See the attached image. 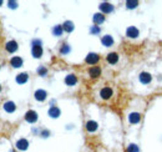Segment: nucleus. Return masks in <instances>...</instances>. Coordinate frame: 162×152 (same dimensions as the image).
Returning <instances> with one entry per match:
<instances>
[{"mask_svg": "<svg viewBox=\"0 0 162 152\" xmlns=\"http://www.w3.org/2000/svg\"><path fill=\"white\" fill-rule=\"evenodd\" d=\"M31 54L35 59H40L43 55V46H41V41L40 40H34L33 41V49H31Z\"/></svg>", "mask_w": 162, "mask_h": 152, "instance_id": "1", "label": "nucleus"}, {"mask_svg": "<svg viewBox=\"0 0 162 152\" xmlns=\"http://www.w3.org/2000/svg\"><path fill=\"white\" fill-rule=\"evenodd\" d=\"M99 60H100V56L97 54H95V52H90L87 56H86V59H85V61L87 62V64H90V65H95V64H97L99 62Z\"/></svg>", "mask_w": 162, "mask_h": 152, "instance_id": "2", "label": "nucleus"}, {"mask_svg": "<svg viewBox=\"0 0 162 152\" xmlns=\"http://www.w3.org/2000/svg\"><path fill=\"white\" fill-rule=\"evenodd\" d=\"M25 120L30 123H34L37 121V114L35 111H33V110H29V111L25 114Z\"/></svg>", "mask_w": 162, "mask_h": 152, "instance_id": "3", "label": "nucleus"}, {"mask_svg": "<svg viewBox=\"0 0 162 152\" xmlns=\"http://www.w3.org/2000/svg\"><path fill=\"white\" fill-rule=\"evenodd\" d=\"M5 49H6L8 52H11V54L15 52L18 50V43H16L15 40H10V41H8V43H6Z\"/></svg>", "mask_w": 162, "mask_h": 152, "instance_id": "4", "label": "nucleus"}, {"mask_svg": "<svg viewBox=\"0 0 162 152\" xmlns=\"http://www.w3.org/2000/svg\"><path fill=\"white\" fill-rule=\"evenodd\" d=\"M112 89L111 87H104L101 91H100V95H101V97L104 100H107V99H110L111 96H112Z\"/></svg>", "mask_w": 162, "mask_h": 152, "instance_id": "5", "label": "nucleus"}, {"mask_svg": "<svg viewBox=\"0 0 162 152\" xmlns=\"http://www.w3.org/2000/svg\"><path fill=\"white\" fill-rule=\"evenodd\" d=\"M3 108L5 110L6 112H9V114H11V112H14L15 110H16V105L12 102V101H6L4 105H3Z\"/></svg>", "mask_w": 162, "mask_h": 152, "instance_id": "6", "label": "nucleus"}, {"mask_svg": "<svg viewBox=\"0 0 162 152\" xmlns=\"http://www.w3.org/2000/svg\"><path fill=\"white\" fill-rule=\"evenodd\" d=\"M29 147V141L26 139H20L19 141H16V148L20 151H25Z\"/></svg>", "mask_w": 162, "mask_h": 152, "instance_id": "7", "label": "nucleus"}, {"mask_svg": "<svg viewBox=\"0 0 162 152\" xmlns=\"http://www.w3.org/2000/svg\"><path fill=\"white\" fill-rule=\"evenodd\" d=\"M76 82H77V79L74 74H70L65 77V84L67 86H74V85H76Z\"/></svg>", "mask_w": 162, "mask_h": 152, "instance_id": "8", "label": "nucleus"}, {"mask_svg": "<svg viewBox=\"0 0 162 152\" xmlns=\"http://www.w3.org/2000/svg\"><path fill=\"white\" fill-rule=\"evenodd\" d=\"M100 10H101L104 14L112 12V11H114V5H111L110 3H102V4L100 5Z\"/></svg>", "mask_w": 162, "mask_h": 152, "instance_id": "9", "label": "nucleus"}, {"mask_svg": "<svg viewBox=\"0 0 162 152\" xmlns=\"http://www.w3.org/2000/svg\"><path fill=\"white\" fill-rule=\"evenodd\" d=\"M89 74H90V76L92 79H96V77H99L101 75V69L99 66H92L89 70Z\"/></svg>", "mask_w": 162, "mask_h": 152, "instance_id": "10", "label": "nucleus"}, {"mask_svg": "<svg viewBox=\"0 0 162 152\" xmlns=\"http://www.w3.org/2000/svg\"><path fill=\"white\" fill-rule=\"evenodd\" d=\"M46 96H48V94L45 90H36L35 91V99L37 101H44L46 99Z\"/></svg>", "mask_w": 162, "mask_h": 152, "instance_id": "11", "label": "nucleus"}, {"mask_svg": "<svg viewBox=\"0 0 162 152\" xmlns=\"http://www.w3.org/2000/svg\"><path fill=\"white\" fill-rule=\"evenodd\" d=\"M99 125H97V122L96 121H87L86 122V130L89 132H95L97 130Z\"/></svg>", "mask_w": 162, "mask_h": 152, "instance_id": "12", "label": "nucleus"}, {"mask_svg": "<svg viewBox=\"0 0 162 152\" xmlns=\"http://www.w3.org/2000/svg\"><path fill=\"white\" fill-rule=\"evenodd\" d=\"M126 35L129 37H137L139 36V30L135 26H130V27H127V30H126Z\"/></svg>", "mask_w": 162, "mask_h": 152, "instance_id": "13", "label": "nucleus"}, {"mask_svg": "<svg viewBox=\"0 0 162 152\" xmlns=\"http://www.w3.org/2000/svg\"><path fill=\"white\" fill-rule=\"evenodd\" d=\"M118 61V54L117 52H110L109 55H107V62L114 65Z\"/></svg>", "mask_w": 162, "mask_h": 152, "instance_id": "14", "label": "nucleus"}, {"mask_svg": "<svg viewBox=\"0 0 162 152\" xmlns=\"http://www.w3.org/2000/svg\"><path fill=\"white\" fill-rule=\"evenodd\" d=\"M28 80H29V75L26 74V72H21V74H19L16 76V82H18V84H20V85L25 84Z\"/></svg>", "mask_w": 162, "mask_h": 152, "instance_id": "15", "label": "nucleus"}, {"mask_svg": "<svg viewBox=\"0 0 162 152\" xmlns=\"http://www.w3.org/2000/svg\"><path fill=\"white\" fill-rule=\"evenodd\" d=\"M10 64L12 67H21L23 66V59L19 56H14V58H11Z\"/></svg>", "mask_w": 162, "mask_h": 152, "instance_id": "16", "label": "nucleus"}, {"mask_svg": "<svg viewBox=\"0 0 162 152\" xmlns=\"http://www.w3.org/2000/svg\"><path fill=\"white\" fill-rule=\"evenodd\" d=\"M101 43H102V45H105V46H112V45H114V39H112V36H110V35H105V36L101 39Z\"/></svg>", "mask_w": 162, "mask_h": 152, "instance_id": "17", "label": "nucleus"}, {"mask_svg": "<svg viewBox=\"0 0 162 152\" xmlns=\"http://www.w3.org/2000/svg\"><path fill=\"white\" fill-rule=\"evenodd\" d=\"M60 114H61V112H60V108L56 107V106H51L50 110H49V115H50V117L56 118V117L60 116Z\"/></svg>", "mask_w": 162, "mask_h": 152, "instance_id": "18", "label": "nucleus"}, {"mask_svg": "<svg viewBox=\"0 0 162 152\" xmlns=\"http://www.w3.org/2000/svg\"><path fill=\"white\" fill-rule=\"evenodd\" d=\"M151 80H152V77H151V75L148 74V72H141L140 81L142 82V84H150Z\"/></svg>", "mask_w": 162, "mask_h": 152, "instance_id": "19", "label": "nucleus"}, {"mask_svg": "<svg viewBox=\"0 0 162 152\" xmlns=\"http://www.w3.org/2000/svg\"><path fill=\"white\" fill-rule=\"evenodd\" d=\"M140 120H141V115L139 114V112H132L130 116H129V121L131 122V123H139L140 122Z\"/></svg>", "mask_w": 162, "mask_h": 152, "instance_id": "20", "label": "nucleus"}, {"mask_svg": "<svg viewBox=\"0 0 162 152\" xmlns=\"http://www.w3.org/2000/svg\"><path fill=\"white\" fill-rule=\"evenodd\" d=\"M104 21H105V15H104V14L97 12V14H95V15H93V23H95L96 26L100 25V24H102Z\"/></svg>", "mask_w": 162, "mask_h": 152, "instance_id": "21", "label": "nucleus"}, {"mask_svg": "<svg viewBox=\"0 0 162 152\" xmlns=\"http://www.w3.org/2000/svg\"><path fill=\"white\" fill-rule=\"evenodd\" d=\"M74 24L71 23V21H65L64 23V25H62V29L66 31V33H71L72 30H74Z\"/></svg>", "mask_w": 162, "mask_h": 152, "instance_id": "22", "label": "nucleus"}, {"mask_svg": "<svg viewBox=\"0 0 162 152\" xmlns=\"http://www.w3.org/2000/svg\"><path fill=\"white\" fill-rule=\"evenodd\" d=\"M62 31H64V29H62L61 25H56V26L52 29V33H54V35H55V36H60V35L62 34Z\"/></svg>", "mask_w": 162, "mask_h": 152, "instance_id": "23", "label": "nucleus"}, {"mask_svg": "<svg viewBox=\"0 0 162 152\" xmlns=\"http://www.w3.org/2000/svg\"><path fill=\"white\" fill-rule=\"evenodd\" d=\"M126 5L129 9H133V8H136L139 5V3L136 2V0H133V2H131V0H129V2H126Z\"/></svg>", "mask_w": 162, "mask_h": 152, "instance_id": "24", "label": "nucleus"}, {"mask_svg": "<svg viewBox=\"0 0 162 152\" xmlns=\"http://www.w3.org/2000/svg\"><path fill=\"white\" fill-rule=\"evenodd\" d=\"M60 52L61 54H67V52H70V46L67 45V44H62V46H61V49H60Z\"/></svg>", "mask_w": 162, "mask_h": 152, "instance_id": "25", "label": "nucleus"}, {"mask_svg": "<svg viewBox=\"0 0 162 152\" xmlns=\"http://www.w3.org/2000/svg\"><path fill=\"white\" fill-rule=\"evenodd\" d=\"M37 72H39L40 76H45V75L48 74V69L44 67V66H40V67L37 69Z\"/></svg>", "mask_w": 162, "mask_h": 152, "instance_id": "26", "label": "nucleus"}, {"mask_svg": "<svg viewBox=\"0 0 162 152\" xmlns=\"http://www.w3.org/2000/svg\"><path fill=\"white\" fill-rule=\"evenodd\" d=\"M140 150H139V147L136 146V145H133V143H131L129 147H127V152H139Z\"/></svg>", "mask_w": 162, "mask_h": 152, "instance_id": "27", "label": "nucleus"}, {"mask_svg": "<svg viewBox=\"0 0 162 152\" xmlns=\"http://www.w3.org/2000/svg\"><path fill=\"white\" fill-rule=\"evenodd\" d=\"M90 31H91V34H99L100 33V27L96 26V25H93L91 29H90Z\"/></svg>", "mask_w": 162, "mask_h": 152, "instance_id": "28", "label": "nucleus"}, {"mask_svg": "<svg viewBox=\"0 0 162 152\" xmlns=\"http://www.w3.org/2000/svg\"><path fill=\"white\" fill-rule=\"evenodd\" d=\"M8 4H9V6H10L11 9H12V8H14V9H15V8L18 6V3H16V2H9Z\"/></svg>", "mask_w": 162, "mask_h": 152, "instance_id": "29", "label": "nucleus"}, {"mask_svg": "<svg viewBox=\"0 0 162 152\" xmlns=\"http://www.w3.org/2000/svg\"><path fill=\"white\" fill-rule=\"evenodd\" d=\"M43 136H49V131H45V132H43Z\"/></svg>", "mask_w": 162, "mask_h": 152, "instance_id": "30", "label": "nucleus"}, {"mask_svg": "<svg viewBox=\"0 0 162 152\" xmlns=\"http://www.w3.org/2000/svg\"><path fill=\"white\" fill-rule=\"evenodd\" d=\"M3 4V2H2V0H0V5H2Z\"/></svg>", "mask_w": 162, "mask_h": 152, "instance_id": "31", "label": "nucleus"}, {"mask_svg": "<svg viewBox=\"0 0 162 152\" xmlns=\"http://www.w3.org/2000/svg\"><path fill=\"white\" fill-rule=\"evenodd\" d=\"M0 91H2V86H0Z\"/></svg>", "mask_w": 162, "mask_h": 152, "instance_id": "32", "label": "nucleus"}, {"mask_svg": "<svg viewBox=\"0 0 162 152\" xmlns=\"http://www.w3.org/2000/svg\"><path fill=\"white\" fill-rule=\"evenodd\" d=\"M10 152H15V151H10Z\"/></svg>", "mask_w": 162, "mask_h": 152, "instance_id": "33", "label": "nucleus"}]
</instances>
